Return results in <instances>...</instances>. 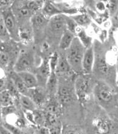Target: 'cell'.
Wrapping results in <instances>:
<instances>
[{
    "mask_svg": "<svg viewBox=\"0 0 118 134\" xmlns=\"http://www.w3.org/2000/svg\"><path fill=\"white\" fill-rule=\"evenodd\" d=\"M62 128L60 123H57L56 125H53L49 128L50 134H62Z\"/></svg>",
    "mask_w": 118,
    "mask_h": 134,
    "instance_id": "cell-29",
    "label": "cell"
},
{
    "mask_svg": "<svg viewBox=\"0 0 118 134\" xmlns=\"http://www.w3.org/2000/svg\"><path fill=\"white\" fill-rule=\"evenodd\" d=\"M74 38L75 37H74V33L71 32L69 30H66L62 33L59 47L62 50H67L72 45Z\"/></svg>",
    "mask_w": 118,
    "mask_h": 134,
    "instance_id": "cell-12",
    "label": "cell"
},
{
    "mask_svg": "<svg viewBox=\"0 0 118 134\" xmlns=\"http://www.w3.org/2000/svg\"><path fill=\"white\" fill-rule=\"evenodd\" d=\"M3 18L10 35L13 37L18 36L19 29L13 13L11 11L7 10L4 14Z\"/></svg>",
    "mask_w": 118,
    "mask_h": 134,
    "instance_id": "cell-5",
    "label": "cell"
},
{
    "mask_svg": "<svg viewBox=\"0 0 118 134\" xmlns=\"http://www.w3.org/2000/svg\"><path fill=\"white\" fill-rule=\"evenodd\" d=\"M36 134H50V130L47 127L41 126L37 129Z\"/></svg>",
    "mask_w": 118,
    "mask_h": 134,
    "instance_id": "cell-30",
    "label": "cell"
},
{
    "mask_svg": "<svg viewBox=\"0 0 118 134\" xmlns=\"http://www.w3.org/2000/svg\"><path fill=\"white\" fill-rule=\"evenodd\" d=\"M42 13L46 18L47 16L52 18L54 16L60 15V13H61V11L50 2H47L42 7Z\"/></svg>",
    "mask_w": 118,
    "mask_h": 134,
    "instance_id": "cell-16",
    "label": "cell"
},
{
    "mask_svg": "<svg viewBox=\"0 0 118 134\" xmlns=\"http://www.w3.org/2000/svg\"><path fill=\"white\" fill-rule=\"evenodd\" d=\"M45 95L42 91L39 90L38 87L33 89L29 90V94L27 96H29L33 100L35 104H41L44 101Z\"/></svg>",
    "mask_w": 118,
    "mask_h": 134,
    "instance_id": "cell-17",
    "label": "cell"
},
{
    "mask_svg": "<svg viewBox=\"0 0 118 134\" xmlns=\"http://www.w3.org/2000/svg\"><path fill=\"white\" fill-rule=\"evenodd\" d=\"M93 48L90 46L87 48L82 59V73L88 75L92 73L94 64Z\"/></svg>",
    "mask_w": 118,
    "mask_h": 134,
    "instance_id": "cell-6",
    "label": "cell"
},
{
    "mask_svg": "<svg viewBox=\"0 0 118 134\" xmlns=\"http://www.w3.org/2000/svg\"><path fill=\"white\" fill-rule=\"evenodd\" d=\"M57 86H58V79H57L56 74L55 72L52 71L46 85L47 90L49 93L53 94L56 92Z\"/></svg>",
    "mask_w": 118,
    "mask_h": 134,
    "instance_id": "cell-19",
    "label": "cell"
},
{
    "mask_svg": "<svg viewBox=\"0 0 118 134\" xmlns=\"http://www.w3.org/2000/svg\"><path fill=\"white\" fill-rule=\"evenodd\" d=\"M62 134H78L77 131L71 128H67V129H65L63 132H62Z\"/></svg>",
    "mask_w": 118,
    "mask_h": 134,
    "instance_id": "cell-31",
    "label": "cell"
},
{
    "mask_svg": "<svg viewBox=\"0 0 118 134\" xmlns=\"http://www.w3.org/2000/svg\"><path fill=\"white\" fill-rule=\"evenodd\" d=\"M89 79L84 76H79L75 81L76 96L81 101H85L88 96L89 90Z\"/></svg>",
    "mask_w": 118,
    "mask_h": 134,
    "instance_id": "cell-4",
    "label": "cell"
},
{
    "mask_svg": "<svg viewBox=\"0 0 118 134\" xmlns=\"http://www.w3.org/2000/svg\"><path fill=\"white\" fill-rule=\"evenodd\" d=\"M98 69L101 74H106L108 71V66L105 60L101 59L98 61Z\"/></svg>",
    "mask_w": 118,
    "mask_h": 134,
    "instance_id": "cell-26",
    "label": "cell"
},
{
    "mask_svg": "<svg viewBox=\"0 0 118 134\" xmlns=\"http://www.w3.org/2000/svg\"><path fill=\"white\" fill-rule=\"evenodd\" d=\"M85 47L78 37L74 39L72 45L67 50L66 59L72 70L76 73L82 72V59L85 50Z\"/></svg>",
    "mask_w": 118,
    "mask_h": 134,
    "instance_id": "cell-1",
    "label": "cell"
},
{
    "mask_svg": "<svg viewBox=\"0 0 118 134\" xmlns=\"http://www.w3.org/2000/svg\"><path fill=\"white\" fill-rule=\"evenodd\" d=\"M58 60H59V57H58V54H57L56 53H54L52 55V56L50 57V60H49V64H50L52 71L55 72L57 64H58Z\"/></svg>",
    "mask_w": 118,
    "mask_h": 134,
    "instance_id": "cell-24",
    "label": "cell"
},
{
    "mask_svg": "<svg viewBox=\"0 0 118 134\" xmlns=\"http://www.w3.org/2000/svg\"><path fill=\"white\" fill-rule=\"evenodd\" d=\"M0 102L2 107L13 105V97L7 90L1 91Z\"/></svg>",
    "mask_w": 118,
    "mask_h": 134,
    "instance_id": "cell-18",
    "label": "cell"
},
{
    "mask_svg": "<svg viewBox=\"0 0 118 134\" xmlns=\"http://www.w3.org/2000/svg\"><path fill=\"white\" fill-rule=\"evenodd\" d=\"M78 38L79 39V40L81 41V42L82 43V44L84 45V47H87V48H88V45L90 44V41H89V38L87 36V35H85V33L84 31H81L78 33Z\"/></svg>",
    "mask_w": 118,
    "mask_h": 134,
    "instance_id": "cell-27",
    "label": "cell"
},
{
    "mask_svg": "<svg viewBox=\"0 0 118 134\" xmlns=\"http://www.w3.org/2000/svg\"><path fill=\"white\" fill-rule=\"evenodd\" d=\"M18 74L20 76L27 89L31 90L33 88H36L39 86L36 77L32 72L26 71L19 72Z\"/></svg>",
    "mask_w": 118,
    "mask_h": 134,
    "instance_id": "cell-8",
    "label": "cell"
},
{
    "mask_svg": "<svg viewBox=\"0 0 118 134\" xmlns=\"http://www.w3.org/2000/svg\"><path fill=\"white\" fill-rule=\"evenodd\" d=\"M19 100L21 106L25 111L33 112L36 110V104L29 96L21 95Z\"/></svg>",
    "mask_w": 118,
    "mask_h": 134,
    "instance_id": "cell-14",
    "label": "cell"
},
{
    "mask_svg": "<svg viewBox=\"0 0 118 134\" xmlns=\"http://www.w3.org/2000/svg\"><path fill=\"white\" fill-rule=\"evenodd\" d=\"M34 65V59L31 53H21L13 66V71L19 73L21 72L30 71Z\"/></svg>",
    "mask_w": 118,
    "mask_h": 134,
    "instance_id": "cell-2",
    "label": "cell"
},
{
    "mask_svg": "<svg viewBox=\"0 0 118 134\" xmlns=\"http://www.w3.org/2000/svg\"><path fill=\"white\" fill-rule=\"evenodd\" d=\"M78 134H79V133H78Z\"/></svg>",
    "mask_w": 118,
    "mask_h": 134,
    "instance_id": "cell-34",
    "label": "cell"
},
{
    "mask_svg": "<svg viewBox=\"0 0 118 134\" xmlns=\"http://www.w3.org/2000/svg\"><path fill=\"white\" fill-rule=\"evenodd\" d=\"M0 35H1V41H3V42H5L6 41H8L9 39L10 33L9 31L6 27L4 22L3 17H1V20H0Z\"/></svg>",
    "mask_w": 118,
    "mask_h": 134,
    "instance_id": "cell-20",
    "label": "cell"
},
{
    "mask_svg": "<svg viewBox=\"0 0 118 134\" xmlns=\"http://www.w3.org/2000/svg\"><path fill=\"white\" fill-rule=\"evenodd\" d=\"M117 85H118V68H117Z\"/></svg>",
    "mask_w": 118,
    "mask_h": 134,
    "instance_id": "cell-33",
    "label": "cell"
},
{
    "mask_svg": "<svg viewBox=\"0 0 118 134\" xmlns=\"http://www.w3.org/2000/svg\"><path fill=\"white\" fill-rule=\"evenodd\" d=\"M58 96L60 100L63 104H68L72 102L73 96L72 91L67 86H61L58 89Z\"/></svg>",
    "mask_w": 118,
    "mask_h": 134,
    "instance_id": "cell-13",
    "label": "cell"
},
{
    "mask_svg": "<svg viewBox=\"0 0 118 134\" xmlns=\"http://www.w3.org/2000/svg\"><path fill=\"white\" fill-rule=\"evenodd\" d=\"M9 55L6 52V51H1L0 60H1V67H6L9 64Z\"/></svg>",
    "mask_w": 118,
    "mask_h": 134,
    "instance_id": "cell-25",
    "label": "cell"
},
{
    "mask_svg": "<svg viewBox=\"0 0 118 134\" xmlns=\"http://www.w3.org/2000/svg\"><path fill=\"white\" fill-rule=\"evenodd\" d=\"M72 70L71 67L68 64V61L67 60L66 58H62V57H59V60L58 64H57L55 72L57 74H64L70 72Z\"/></svg>",
    "mask_w": 118,
    "mask_h": 134,
    "instance_id": "cell-15",
    "label": "cell"
},
{
    "mask_svg": "<svg viewBox=\"0 0 118 134\" xmlns=\"http://www.w3.org/2000/svg\"><path fill=\"white\" fill-rule=\"evenodd\" d=\"M51 73H52V70L49 60H43L42 63L36 70L35 76L38 80V84L42 86H46Z\"/></svg>",
    "mask_w": 118,
    "mask_h": 134,
    "instance_id": "cell-3",
    "label": "cell"
},
{
    "mask_svg": "<svg viewBox=\"0 0 118 134\" xmlns=\"http://www.w3.org/2000/svg\"><path fill=\"white\" fill-rule=\"evenodd\" d=\"M96 96L98 100L103 103H108L113 98L111 90L107 86L103 84L98 85L96 87Z\"/></svg>",
    "mask_w": 118,
    "mask_h": 134,
    "instance_id": "cell-9",
    "label": "cell"
},
{
    "mask_svg": "<svg viewBox=\"0 0 118 134\" xmlns=\"http://www.w3.org/2000/svg\"><path fill=\"white\" fill-rule=\"evenodd\" d=\"M74 21L81 25H87L90 23V19L86 15H79L74 17Z\"/></svg>",
    "mask_w": 118,
    "mask_h": 134,
    "instance_id": "cell-23",
    "label": "cell"
},
{
    "mask_svg": "<svg viewBox=\"0 0 118 134\" xmlns=\"http://www.w3.org/2000/svg\"><path fill=\"white\" fill-rule=\"evenodd\" d=\"M1 134H13L12 132L4 126H1Z\"/></svg>",
    "mask_w": 118,
    "mask_h": 134,
    "instance_id": "cell-32",
    "label": "cell"
},
{
    "mask_svg": "<svg viewBox=\"0 0 118 134\" xmlns=\"http://www.w3.org/2000/svg\"><path fill=\"white\" fill-rule=\"evenodd\" d=\"M10 79L12 80V82L16 87H17V90H18L21 95L28 96L29 90L27 89L26 86H25L20 76H19V74L17 72H15L14 71L11 72L10 74Z\"/></svg>",
    "mask_w": 118,
    "mask_h": 134,
    "instance_id": "cell-10",
    "label": "cell"
},
{
    "mask_svg": "<svg viewBox=\"0 0 118 134\" xmlns=\"http://www.w3.org/2000/svg\"><path fill=\"white\" fill-rule=\"evenodd\" d=\"M46 110L48 114L56 116V114L60 111L58 103L55 101H51L49 102L46 106Z\"/></svg>",
    "mask_w": 118,
    "mask_h": 134,
    "instance_id": "cell-22",
    "label": "cell"
},
{
    "mask_svg": "<svg viewBox=\"0 0 118 134\" xmlns=\"http://www.w3.org/2000/svg\"><path fill=\"white\" fill-rule=\"evenodd\" d=\"M1 109L2 114L4 116L12 115V114H15L16 112V109L13 105L6 106V107H2Z\"/></svg>",
    "mask_w": 118,
    "mask_h": 134,
    "instance_id": "cell-28",
    "label": "cell"
},
{
    "mask_svg": "<svg viewBox=\"0 0 118 134\" xmlns=\"http://www.w3.org/2000/svg\"><path fill=\"white\" fill-rule=\"evenodd\" d=\"M49 27L53 31L64 32L67 29V19L62 15H58L51 18L49 21Z\"/></svg>",
    "mask_w": 118,
    "mask_h": 134,
    "instance_id": "cell-7",
    "label": "cell"
},
{
    "mask_svg": "<svg viewBox=\"0 0 118 134\" xmlns=\"http://www.w3.org/2000/svg\"><path fill=\"white\" fill-rule=\"evenodd\" d=\"M31 22L33 30L39 31L47 24V18L42 13H35L31 17Z\"/></svg>",
    "mask_w": 118,
    "mask_h": 134,
    "instance_id": "cell-11",
    "label": "cell"
},
{
    "mask_svg": "<svg viewBox=\"0 0 118 134\" xmlns=\"http://www.w3.org/2000/svg\"><path fill=\"white\" fill-rule=\"evenodd\" d=\"M17 12L18 14V16L21 18H23L29 17L31 15L33 12L27 6L26 4H24L18 7L17 10Z\"/></svg>",
    "mask_w": 118,
    "mask_h": 134,
    "instance_id": "cell-21",
    "label": "cell"
}]
</instances>
